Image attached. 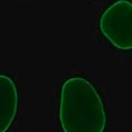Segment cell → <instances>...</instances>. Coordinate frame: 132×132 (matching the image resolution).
Listing matches in <instances>:
<instances>
[{
    "instance_id": "7a4b0ae2",
    "label": "cell",
    "mask_w": 132,
    "mask_h": 132,
    "mask_svg": "<svg viewBox=\"0 0 132 132\" xmlns=\"http://www.w3.org/2000/svg\"><path fill=\"white\" fill-rule=\"evenodd\" d=\"M102 36L119 51H132V2L116 0L106 8L98 22Z\"/></svg>"
},
{
    "instance_id": "3957f363",
    "label": "cell",
    "mask_w": 132,
    "mask_h": 132,
    "mask_svg": "<svg viewBox=\"0 0 132 132\" xmlns=\"http://www.w3.org/2000/svg\"><path fill=\"white\" fill-rule=\"evenodd\" d=\"M19 93L14 80L7 74H0V132L10 129L18 113Z\"/></svg>"
},
{
    "instance_id": "6da1fadb",
    "label": "cell",
    "mask_w": 132,
    "mask_h": 132,
    "mask_svg": "<svg viewBox=\"0 0 132 132\" xmlns=\"http://www.w3.org/2000/svg\"><path fill=\"white\" fill-rule=\"evenodd\" d=\"M60 125L63 132H105L107 113L104 100L85 77L74 76L62 85Z\"/></svg>"
}]
</instances>
